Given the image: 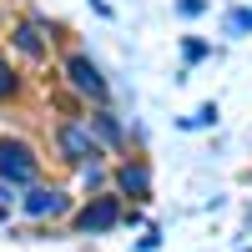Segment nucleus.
Instances as JSON below:
<instances>
[{"label":"nucleus","mask_w":252,"mask_h":252,"mask_svg":"<svg viewBox=\"0 0 252 252\" xmlns=\"http://www.w3.org/2000/svg\"><path fill=\"white\" fill-rule=\"evenodd\" d=\"M40 177V157L31 141L20 136H0V182L5 187H31Z\"/></svg>","instance_id":"nucleus-1"},{"label":"nucleus","mask_w":252,"mask_h":252,"mask_svg":"<svg viewBox=\"0 0 252 252\" xmlns=\"http://www.w3.org/2000/svg\"><path fill=\"white\" fill-rule=\"evenodd\" d=\"M56 146H61V157H66L71 166H96L101 157H106V152H101V146H96L91 126L81 121V116H66V121L56 126Z\"/></svg>","instance_id":"nucleus-2"},{"label":"nucleus","mask_w":252,"mask_h":252,"mask_svg":"<svg viewBox=\"0 0 252 252\" xmlns=\"http://www.w3.org/2000/svg\"><path fill=\"white\" fill-rule=\"evenodd\" d=\"M61 76H66V86H71L76 96H86V101H106V96H111L106 76L96 71V61H91L86 51H71L66 61H61Z\"/></svg>","instance_id":"nucleus-3"},{"label":"nucleus","mask_w":252,"mask_h":252,"mask_svg":"<svg viewBox=\"0 0 252 252\" xmlns=\"http://www.w3.org/2000/svg\"><path fill=\"white\" fill-rule=\"evenodd\" d=\"M20 212H26L31 222H56V217H66L71 212V192L66 187H31L26 197H20Z\"/></svg>","instance_id":"nucleus-4"},{"label":"nucleus","mask_w":252,"mask_h":252,"mask_svg":"<svg viewBox=\"0 0 252 252\" xmlns=\"http://www.w3.org/2000/svg\"><path fill=\"white\" fill-rule=\"evenodd\" d=\"M121 217H126V212H121V197H91V202L76 212V232L101 237V232H111Z\"/></svg>","instance_id":"nucleus-5"},{"label":"nucleus","mask_w":252,"mask_h":252,"mask_svg":"<svg viewBox=\"0 0 252 252\" xmlns=\"http://www.w3.org/2000/svg\"><path fill=\"white\" fill-rule=\"evenodd\" d=\"M116 192L146 202V197H152V161H146V157H126L116 166Z\"/></svg>","instance_id":"nucleus-6"},{"label":"nucleus","mask_w":252,"mask_h":252,"mask_svg":"<svg viewBox=\"0 0 252 252\" xmlns=\"http://www.w3.org/2000/svg\"><path fill=\"white\" fill-rule=\"evenodd\" d=\"M10 40H15V51L31 56V61H46L51 56V40H46V31H40L35 20H20V26L10 31Z\"/></svg>","instance_id":"nucleus-7"},{"label":"nucleus","mask_w":252,"mask_h":252,"mask_svg":"<svg viewBox=\"0 0 252 252\" xmlns=\"http://www.w3.org/2000/svg\"><path fill=\"white\" fill-rule=\"evenodd\" d=\"M86 126H91V136H96V146H101V152H121V146H126V131H121V121H116L111 111L86 116Z\"/></svg>","instance_id":"nucleus-8"},{"label":"nucleus","mask_w":252,"mask_h":252,"mask_svg":"<svg viewBox=\"0 0 252 252\" xmlns=\"http://www.w3.org/2000/svg\"><path fill=\"white\" fill-rule=\"evenodd\" d=\"M15 91H20V76H15V66H10V61L0 56V101H10Z\"/></svg>","instance_id":"nucleus-9"},{"label":"nucleus","mask_w":252,"mask_h":252,"mask_svg":"<svg viewBox=\"0 0 252 252\" xmlns=\"http://www.w3.org/2000/svg\"><path fill=\"white\" fill-rule=\"evenodd\" d=\"M252 31V10H232L227 15V35H247Z\"/></svg>","instance_id":"nucleus-10"},{"label":"nucleus","mask_w":252,"mask_h":252,"mask_svg":"<svg viewBox=\"0 0 252 252\" xmlns=\"http://www.w3.org/2000/svg\"><path fill=\"white\" fill-rule=\"evenodd\" d=\"M212 121H217V106H212V101H207L197 116H187V126H212Z\"/></svg>","instance_id":"nucleus-11"},{"label":"nucleus","mask_w":252,"mask_h":252,"mask_svg":"<svg viewBox=\"0 0 252 252\" xmlns=\"http://www.w3.org/2000/svg\"><path fill=\"white\" fill-rule=\"evenodd\" d=\"M20 197H15V187H5V182H0V217H10V207H15Z\"/></svg>","instance_id":"nucleus-12"},{"label":"nucleus","mask_w":252,"mask_h":252,"mask_svg":"<svg viewBox=\"0 0 252 252\" xmlns=\"http://www.w3.org/2000/svg\"><path fill=\"white\" fill-rule=\"evenodd\" d=\"M202 10H207V0H177V15H187V20L202 15Z\"/></svg>","instance_id":"nucleus-13"},{"label":"nucleus","mask_w":252,"mask_h":252,"mask_svg":"<svg viewBox=\"0 0 252 252\" xmlns=\"http://www.w3.org/2000/svg\"><path fill=\"white\" fill-rule=\"evenodd\" d=\"M182 56H187V61H202V56H207V40H187Z\"/></svg>","instance_id":"nucleus-14"}]
</instances>
